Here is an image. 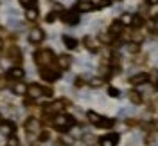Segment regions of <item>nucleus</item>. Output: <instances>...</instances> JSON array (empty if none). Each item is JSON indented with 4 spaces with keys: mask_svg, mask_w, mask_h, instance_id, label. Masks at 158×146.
<instances>
[{
    "mask_svg": "<svg viewBox=\"0 0 158 146\" xmlns=\"http://www.w3.org/2000/svg\"><path fill=\"white\" fill-rule=\"evenodd\" d=\"M129 101H131L133 105H140V103H142V96H140V92H137V90L129 92Z\"/></svg>",
    "mask_w": 158,
    "mask_h": 146,
    "instance_id": "19",
    "label": "nucleus"
},
{
    "mask_svg": "<svg viewBox=\"0 0 158 146\" xmlns=\"http://www.w3.org/2000/svg\"><path fill=\"white\" fill-rule=\"evenodd\" d=\"M34 60H36L38 65L47 67V65H50V61L54 60V54H52L50 51H38V52L34 54Z\"/></svg>",
    "mask_w": 158,
    "mask_h": 146,
    "instance_id": "2",
    "label": "nucleus"
},
{
    "mask_svg": "<svg viewBox=\"0 0 158 146\" xmlns=\"http://www.w3.org/2000/svg\"><path fill=\"white\" fill-rule=\"evenodd\" d=\"M117 143H118L117 134H110V135H104L99 139V144H102V146H115Z\"/></svg>",
    "mask_w": 158,
    "mask_h": 146,
    "instance_id": "4",
    "label": "nucleus"
},
{
    "mask_svg": "<svg viewBox=\"0 0 158 146\" xmlns=\"http://www.w3.org/2000/svg\"><path fill=\"white\" fill-rule=\"evenodd\" d=\"M76 7H77V11H92L95 7V4H92L88 0H79L77 4H76Z\"/></svg>",
    "mask_w": 158,
    "mask_h": 146,
    "instance_id": "11",
    "label": "nucleus"
},
{
    "mask_svg": "<svg viewBox=\"0 0 158 146\" xmlns=\"http://www.w3.org/2000/svg\"><path fill=\"white\" fill-rule=\"evenodd\" d=\"M36 2H38V0H20V4H22L23 7H36Z\"/></svg>",
    "mask_w": 158,
    "mask_h": 146,
    "instance_id": "23",
    "label": "nucleus"
},
{
    "mask_svg": "<svg viewBox=\"0 0 158 146\" xmlns=\"http://www.w3.org/2000/svg\"><path fill=\"white\" fill-rule=\"evenodd\" d=\"M25 128H27V134H34L40 130V121L38 119H27L25 121Z\"/></svg>",
    "mask_w": 158,
    "mask_h": 146,
    "instance_id": "8",
    "label": "nucleus"
},
{
    "mask_svg": "<svg viewBox=\"0 0 158 146\" xmlns=\"http://www.w3.org/2000/svg\"><path fill=\"white\" fill-rule=\"evenodd\" d=\"M13 92L18 94V96H23V94L27 92V85H25V83H15V85H13Z\"/></svg>",
    "mask_w": 158,
    "mask_h": 146,
    "instance_id": "15",
    "label": "nucleus"
},
{
    "mask_svg": "<svg viewBox=\"0 0 158 146\" xmlns=\"http://www.w3.org/2000/svg\"><path fill=\"white\" fill-rule=\"evenodd\" d=\"M54 125H56L58 130L67 132V130H70V125H74V119L69 116H56L54 117Z\"/></svg>",
    "mask_w": 158,
    "mask_h": 146,
    "instance_id": "1",
    "label": "nucleus"
},
{
    "mask_svg": "<svg viewBox=\"0 0 158 146\" xmlns=\"http://www.w3.org/2000/svg\"><path fill=\"white\" fill-rule=\"evenodd\" d=\"M76 85H77V87H83V79L79 78V79H77V81H76Z\"/></svg>",
    "mask_w": 158,
    "mask_h": 146,
    "instance_id": "35",
    "label": "nucleus"
},
{
    "mask_svg": "<svg viewBox=\"0 0 158 146\" xmlns=\"http://www.w3.org/2000/svg\"><path fill=\"white\" fill-rule=\"evenodd\" d=\"M9 56L13 60H16V61H20V60H22V56H20V51L18 49H11L9 51Z\"/></svg>",
    "mask_w": 158,
    "mask_h": 146,
    "instance_id": "24",
    "label": "nucleus"
},
{
    "mask_svg": "<svg viewBox=\"0 0 158 146\" xmlns=\"http://www.w3.org/2000/svg\"><path fill=\"white\" fill-rule=\"evenodd\" d=\"M45 139H49V134H47V132H43V134H41V137H40V141H45Z\"/></svg>",
    "mask_w": 158,
    "mask_h": 146,
    "instance_id": "32",
    "label": "nucleus"
},
{
    "mask_svg": "<svg viewBox=\"0 0 158 146\" xmlns=\"http://www.w3.org/2000/svg\"><path fill=\"white\" fill-rule=\"evenodd\" d=\"M63 20H65L67 24H70V25H76V24L79 22V15H77V13L69 11V13H63Z\"/></svg>",
    "mask_w": 158,
    "mask_h": 146,
    "instance_id": "9",
    "label": "nucleus"
},
{
    "mask_svg": "<svg viewBox=\"0 0 158 146\" xmlns=\"http://www.w3.org/2000/svg\"><path fill=\"white\" fill-rule=\"evenodd\" d=\"M25 18L29 20V22H34V20L38 18V11H36V7H27V11H25Z\"/></svg>",
    "mask_w": 158,
    "mask_h": 146,
    "instance_id": "18",
    "label": "nucleus"
},
{
    "mask_svg": "<svg viewBox=\"0 0 158 146\" xmlns=\"http://www.w3.org/2000/svg\"><path fill=\"white\" fill-rule=\"evenodd\" d=\"M131 20H133L131 15H124V16L120 18V22H122V25H129V24H131Z\"/></svg>",
    "mask_w": 158,
    "mask_h": 146,
    "instance_id": "26",
    "label": "nucleus"
},
{
    "mask_svg": "<svg viewBox=\"0 0 158 146\" xmlns=\"http://www.w3.org/2000/svg\"><path fill=\"white\" fill-rule=\"evenodd\" d=\"M7 144H9V146H16V144H18V139H16V137H13V139L7 141Z\"/></svg>",
    "mask_w": 158,
    "mask_h": 146,
    "instance_id": "30",
    "label": "nucleus"
},
{
    "mask_svg": "<svg viewBox=\"0 0 158 146\" xmlns=\"http://www.w3.org/2000/svg\"><path fill=\"white\" fill-rule=\"evenodd\" d=\"M120 31H122V22H120V20H115V22L111 24V27H110V33H111V34H118Z\"/></svg>",
    "mask_w": 158,
    "mask_h": 146,
    "instance_id": "20",
    "label": "nucleus"
},
{
    "mask_svg": "<svg viewBox=\"0 0 158 146\" xmlns=\"http://www.w3.org/2000/svg\"><path fill=\"white\" fill-rule=\"evenodd\" d=\"M63 43L67 49H76L77 47V40L72 38V36H63Z\"/></svg>",
    "mask_w": 158,
    "mask_h": 146,
    "instance_id": "16",
    "label": "nucleus"
},
{
    "mask_svg": "<svg viewBox=\"0 0 158 146\" xmlns=\"http://www.w3.org/2000/svg\"><path fill=\"white\" fill-rule=\"evenodd\" d=\"M86 117H88L90 123H94V125H97L99 119H101V116H99V114H95L94 110H88V112H86Z\"/></svg>",
    "mask_w": 158,
    "mask_h": 146,
    "instance_id": "22",
    "label": "nucleus"
},
{
    "mask_svg": "<svg viewBox=\"0 0 158 146\" xmlns=\"http://www.w3.org/2000/svg\"><path fill=\"white\" fill-rule=\"evenodd\" d=\"M15 132H16V126H15L11 121L0 123V134H2V135H11V134H15Z\"/></svg>",
    "mask_w": 158,
    "mask_h": 146,
    "instance_id": "5",
    "label": "nucleus"
},
{
    "mask_svg": "<svg viewBox=\"0 0 158 146\" xmlns=\"http://www.w3.org/2000/svg\"><path fill=\"white\" fill-rule=\"evenodd\" d=\"M25 94H29V97H40V96H43V90H41L40 85L32 83V85L27 87V92H25Z\"/></svg>",
    "mask_w": 158,
    "mask_h": 146,
    "instance_id": "7",
    "label": "nucleus"
},
{
    "mask_svg": "<svg viewBox=\"0 0 158 146\" xmlns=\"http://www.w3.org/2000/svg\"><path fill=\"white\" fill-rule=\"evenodd\" d=\"M83 42H85V47H86V49H90L92 52H97L99 43H97V42H95L94 38H90V36H86V38L83 40Z\"/></svg>",
    "mask_w": 158,
    "mask_h": 146,
    "instance_id": "13",
    "label": "nucleus"
},
{
    "mask_svg": "<svg viewBox=\"0 0 158 146\" xmlns=\"http://www.w3.org/2000/svg\"><path fill=\"white\" fill-rule=\"evenodd\" d=\"M90 85H92V87H101V85H102V79H99V78H94L92 81H90Z\"/></svg>",
    "mask_w": 158,
    "mask_h": 146,
    "instance_id": "29",
    "label": "nucleus"
},
{
    "mask_svg": "<svg viewBox=\"0 0 158 146\" xmlns=\"http://www.w3.org/2000/svg\"><path fill=\"white\" fill-rule=\"evenodd\" d=\"M0 45H2V42H0Z\"/></svg>",
    "mask_w": 158,
    "mask_h": 146,
    "instance_id": "37",
    "label": "nucleus"
},
{
    "mask_svg": "<svg viewBox=\"0 0 158 146\" xmlns=\"http://www.w3.org/2000/svg\"><path fill=\"white\" fill-rule=\"evenodd\" d=\"M108 94H110L111 97H117L118 94H120V92H118V90H117L115 87H110V88H108Z\"/></svg>",
    "mask_w": 158,
    "mask_h": 146,
    "instance_id": "28",
    "label": "nucleus"
},
{
    "mask_svg": "<svg viewBox=\"0 0 158 146\" xmlns=\"http://www.w3.org/2000/svg\"><path fill=\"white\" fill-rule=\"evenodd\" d=\"M148 4H149V6H156L158 0H148Z\"/></svg>",
    "mask_w": 158,
    "mask_h": 146,
    "instance_id": "34",
    "label": "nucleus"
},
{
    "mask_svg": "<svg viewBox=\"0 0 158 146\" xmlns=\"http://www.w3.org/2000/svg\"><path fill=\"white\" fill-rule=\"evenodd\" d=\"M61 108H63V101H54L52 105H49V107H47V112H49V114L61 112Z\"/></svg>",
    "mask_w": 158,
    "mask_h": 146,
    "instance_id": "17",
    "label": "nucleus"
},
{
    "mask_svg": "<svg viewBox=\"0 0 158 146\" xmlns=\"http://www.w3.org/2000/svg\"><path fill=\"white\" fill-rule=\"evenodd\" d=\"M110 0H102V2H99V7H104V6H108Z\"/></svg>",
    "mask_w": 158,
    "mask_h": 146,
    "instance_id": "31",
    "label": "nucleus"
},
{
    "mask_svg": "<svg viewBox=\"0 0 158 146\" xmlns=\"http://www.w3.org/2000/svg\"><path fill=\"white\" fill-rule=\"evenodd\" d=\"M58 67L59 69H69L70 67V58L67 56V54H61V56H58Z\"/></svg>",
    "mask_w": 158,
    "mask_h": 146,
    "instance_id": "14",
    "label": "nucleus"
},
{
    "mask_svg": "<svg viewBox=\"0 0 158 146\" xmlns=\"http://www.w3.org/2000/svg\"><path fill=\"white\" fill-rule=\"evenodd\" d=\"M40 76L47 81H54V79L59 78V70L58 69H41L40 70Z\"/></svg>",
    "mask_w": 158,
    "mask_h": 146,
    "instance_id": "3",
    "label": "nucleus"
},
{
    "mask_svg": "<svg viewBox=\"0 0 158 146\" xmlns=\"http://www.w3.org/2000/svg\"><path fill=\"white\" fill-rule=\"evenodd\" d=\"M54 18H56V13H50L49 16H47V20H49V22H52Z\"/></svg>",
    "mask_w": 158,
    "mask_h": 146,
    "instance_id": "33",
    "label": "nucleus"
},
{
    "mask_svg": "<svg viewBox=\"0 0 158 146\" xmlns=\"http://www.w3.org/2000/svg\"><path fill=\"white\" fill-rule=\"evenodd\" d=\"M43 31L41 29H38V27H34V29H31V33H29V40L32 42V43H38V42H41L43 40Z\"/></svg>",
    "mask_w": 158,
    "mask_h": 146,
    "instance_id": "6",
    "label": "nucleus"
},
{
    "mask_svg": "<svg viewBox=\"0 0 158 146\" xmlns=\"http://www.w3.org/2000/svg\"><path fill=\"white\" fill-rule=\"evenodd\" d=\"M131 24H133L135 27H140V25L144 24V20H142V16H133V20H131Z\"/></svg>",
    "mask_w": 158,
    "mask_h": 146,
    "instance_id": "25",
    "label": "nucleus"
},
{
    "mask_svg": "<svg viewBox=\"0 0 158 146\" xmlns=\"http://www.w3.org/2000/svg\"><path fill=\"white\" fill-rule=\"evenodd\" d=\"M149 79V74H146V72H142V74H137V76H133V78L129 79L133 85H142V83H146Z\"/></svg>",
    "mask_w": 158,
    "mask_h": 146,
    "instance_id": "12",
    "label": "nucleus"
},
{
    "mask_svg": "<svg viewBox=\"0 0 158 146\" xmlns=\"http://www.w3.org/2000/svg\"><path fill=\"white\" fill-rule=\"evenodd\" d=\"M9 27H13V29H22V22H18V20H9Z\"/></svg>",
    "mask_w": 158,
    "mask_h": 146,
    "instance_id": "27",
    "label": "nucleus"
},
{
    "mask_svg": "<svg viewBox=\"0 0 158 146\" xmlns=\"http://www.w3.org/2000/svg\"><path fill=\"white\" fill-rule=\"evenodd\" d=\"M97 125H99L101 128H111V126H113V119H106V117H101Z\"/></svg>",
    "mask_w": 158,
    "mask_h": 146,
    "instance_id": "21",
    "label": "nucleus"
},
{
    "mask_svg": "<svg viewBox=\"0 0 158 146\" xmlns=\"http://www.w3.org/2000/svg\"><path fill=\"white\" fill-rule=\"evenodd\" d=\"M23 70L20 67H13V69H9V72H7V76H9V79H22L23 78Z\"/></svg>",
    "mask_w": 158,
    "mask_h": 146,
    "instance_id": "10",
    "label": "nucleus"
},
{
    "mask_svg": "<svg viewBox=\"0 0 158 146\" xmlns=\"http://www.w3.org/2000/svg\"><path fill=\"white\" fill-rule=\"evenodd\" d=\"M151 31H153L155 34H158V27H151Z\"/></svg>",
    "mask_w": 158,
    "mask_h": 146,
    "instance_id": "36",
    "label": "nucleus"
}]
</instances>
